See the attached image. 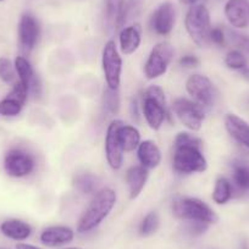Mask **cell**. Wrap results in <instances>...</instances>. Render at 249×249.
Returning <instances> with one entry per match:
<instances>
[{"label": "cell", "instance_id": "6da1fadb", "mask_svg": "<svg viewBox=\"0 0 249 249\" xmlns=\"http://www.w3.org/2000/svg\"><path fill=\"white\" fill-rule=\"evenodd\" d=\"M172 169L179 175L202 174L208 169L203 141L199 137L187 131L177 133L174 141Z\"/></svg>", "mask_w": 249, "mask_h": 249}, {"label": "cell", "instance_id": "7a4b0ae2", "mask_svg": "<svg viewBox=\"0 0 249 249\" xmlns=\"http://www.w3.org/2000/svg\"><path fill=\"white\" fill-rule=\"evenodd\" d=\"M116 192L111 188H102L97 191L78 219L77 232L87 233L97 229L109 216L116 204Z\"/></svg>", "mask_w": 249, "mask_h": 249}, {"label": "cell", "instance_id": "3957f363", "mask_svg": "<svg viewBox=\"0 0 249 249\" xmlns=\"http://www.w3.org/2000/svg\"><path fill=\"white\" fill-rule=\"evenodd\" d=\"M141 111L152 130L158 131L161 128L165 120L169 116V112L165 92L160 86H149L144 90L141 102Z\"/></svg>", "mask_w": 249, "mask_h": 249}, {"label": "cell", "instance_id": "277c9868", "mask_svg": "<svg viewBox=\"0 0 249 249\" xmlns=\"http://www.w3.org/2000/svg\"><path fill=\"white\" fill-rule=\"evenodd\" d=\"M172 213L183 221L203 222L212 225L217 221V215L205 202L192 197H178L172 202Z\"/></svg>", "mask_w": 249, "mask_h": 249}, {"label": "cell", "instance_id": "5b68a950", "mask_svg": "<svg viewBox=\"0 0 249 249\" xmlns=\"http://www.w3.org/2000/svg\"><path fill=\"white\" fill-rule=\"evenodd\" d=\"M184 27L196 45L203 48L209 44L212 20L209 10L204 4L191 5L184 18Z\"/></svg>", "mask_w": 249, "mask_h": 249}, {"label": "cell", "instance_id": "8992f818", "mask_svg": "<svg viewBox=\"0 0 249 249\" xmlns=\"http://www.w3.org/2000/svg\"><path fill=\"white\" fill-rule=\"evenodd\" d=\"M175 56V49L171 43L159 42L150 50L144 64V76L148 80H157L166 73Z\"/></svg>", "mask_w": 249, "mask_h": 249}, {"label": "cell", "instance_id": "52a82bcc", "mask_svg": "<svg viewBox=\"0 0 249 249\" xmlns=\"http://www.w3.org/2000/svg\"><path fill=\"white\" fill-rule=\"evenodd\" d=\"M172 111L187 130L197 132L202 128L205 120V107L193 99L177 98L172 103Z\"/></svg>", "mask_w": 249, "mask_h": 249}, {"label": "cell", "instance_id": "ba28073f", "mask_svg": "<svg viewBox=\"0 0 249 249\" xmlns=\"http://www.w3.org/2000/svg\"><path fill=\"white\" fill-rule=\"evenodd\" d=\"M186 90L191 98L205 109L213 107L219 99V92L208 76L193 73L186 81Z\"/></svg>", "mask_w": 249, "mask_h": 249}, {"label": "cell", "instance_id": "9c48e42d", "mask_svg": "<svg viewBox=\"0 0 249 249\" xmlns=\"http://www.w3.org/2000/svg\"><path fill=\"white\" fill-rule=\"evenodd\" d=\"M102 69L107 87L110 89H119L121 85L122 57L116 43L112 39L107 40L103 47Z\"/></svg>", "mask_w": 249, "mask_h": 249}, {"label": "cell", "instance_id": "30bf717a", "mask_svg": "<svg viewBox=\"0 0 249 249\" xmlns=\"http://www.w3.org/2000/svg\"><path fill=\"white\" fill-rule=\"evenodd\" d=\"M36 169V159L31 153L13 148L9 150L4 158V170L10 177L22 178L32 174Z\"/></svg>", "mask_w": 249, "mask_h": 249}, {"label": "cell", "instance_id": "8fae6325", "mask_svg": "<svg viewBox=\"0 0 249 249\" xmlns=\"http://www.w3.org/2000/svg\"><path fill=\"white\" fill-rule=\"evenodd\" d=\"M124 124L121 120H112L107 128L105 135V157L112 170H120L124 165V149L119 140V128Z\"/></svg>", "mask_w": 249, "mask_h": 249}, {"label": "cell", "instance_id": "7c38bea8", "mask_svg": "<svg viewBox=\"0 0 249 249\" xmlns=\"http://www.w3.org/2000/svg\"><path fill=\"white\" fill-rule=\"evenodd\" d=\"M18 33L21 50L26 54H30L37 47L40 38V25L37 18L30 13L23 14L18 22Z\"/></svg>", "mask_w": 249, "mask_h": 249}, {"label": "cell", "instance_id": "4fadbf2b", "mask_svg": "<svg viewBox=\"0 0 249 249\" xmlns=\"http://www.w3.org/2000/svg\"><path fill=\"white\" fill-rule=\"evenodd\" d=\"M176 22V9L170 1L160 4L150 16L149 25L153 32L158 36H169Z\"/></svg>", "mask_w": 249, "mask_h": 249}, {"label": "cell", "instance_id": "5bb4252c", "mask_svg": "<svg viewBox=\"0 0 249 249\" xmlns=\"http://www.w3.org/2000/svg\"><path fill=\"white\" fill-rule=\"evenodd\" d=\"M15 70L16 75L18 76V81L22 83L27 89L28 95L37 99L42 95V83L39 77L36 73L35 69L31 65V62L25 56H18L15 59Z\"/></svg>", "mask_w": 249, "mask_h": 249}, {"label": "cell", "instance_id": "9a60e30c", "mask_svg": "<svg viewBox=\"0 0 249 249\" xmlns=\"http://www.w3.org/2000/svg\"><path fill=\"white\" fill-rule=\"evenodd\" d=\"M224 14L227 22L236 30L249 27V0H227Z\"/></svg>", "mask_w": 249, "mask_h": 249}, {"label": "cell", "instance_id": "2e32d148", "mask_svg": "<svg viewBox=\"0 0 249 249\" xmlns=\"http://www.w3.org/2000/svg\"><path fill=\"white\" fill-rule=\"evenodd\" d=\"M225 128L230 137L239 145L249 149V124L236 114H226L224 119Z\"/></svg>", "mask_w": 249, "mask_h": 249}, {"label": "cell", "instance_id": "e0dca14e", "mask_svg": "<svg viewBox=\"0 0 249 249\" xmlns=\"http://www.w3.org/2000/svg\"><path fill=\"white\" fill-rule=\"evenodd\" d=\"M75 238V232L68 226H50L40 233L39 239L47 247H61L71 243Z\"/></svg>", "mask_w": 249, "mask_h": 249}, {"label": "cell", "instance_id": "ac0fdd59", "mask_svg": "<svg viewBox=\"0 0 249 249\" xmlns=\"http://www.w3.org/2000/svg\"><path fill=\"white\" fill-rule=\"evenodd\" d=\"M137 158L140 165H142L145 169H157L161 164V150L154 141H142L137 148Z\"/></svg>", "mask_w": 249, "mask_h": 249}, {"label": "cell", "instance_id": "d6986e66", "mask_svg": "<svg viewBox=\"0 0 249 249\" xmlns=\"http://www.w3.org/2000/svg\"><path fill=\"white\" fill-rule=\"evenodd\" d=\"M148 177H149L148 169L143 167L142 165L131 166L126 171L124 179H126V183H127L128 195H130L131 199H136L142 193L148 181Z\"/></svg>", "mask_w": 249, "mask_h": 249}, {"label": "cell", "instance_id": "ffe728a7", "mask_svg": "<svg viewBox=\"0 0 249 249\" xmlns=\"http://www.w3.org/2000/svg\"><path fill=\"white\" fill-rule=\"evenodd\" d=\"M142 43L141 28L137 25L126 26L119 35L120 52L124 55H132L140 49Z\"/></svg>", "mask_w": 249, "mask_h": 249}, {"label": "cell", "instance_id": "44dd1931", "mask_svg": "<svg viewBox=\"0 0 249 249\" xmlns=\"http://www.w3.org/2000/svg\"><path fill=\"white\" fill-rule=\"evenodd\" d=\"M0 232L8 238L14 241H26L32 234V227L30 224L18 219L5 220L0 225Z\"/></svg>", "mask_w": 249, "mask_h": 249}, {"label": "cell", "instance_id": "7402d4cb", "mask_svg": "<svg viewBox=\"0 0 249 249\" xmlns=\"http://www.w3.org/2000/svg\"><path fill=\"white\" fill-rule=\"evenodd\" d=\"M126 0H104L105 22L109 30H117L124 26Z\"/></svg>", "mask_w": 249, "mask_h": 249}, {"label": "cell", "instance_id": "603a6c76", "mask_svg": "<svg viewBox=\"0 0 249 249\" xmlns=\"http://www.w3.org/2000/svg\"><path fill=\"white\" fill-rule=\"evenodd\" d=\"M119 140L124 153L137 150L141 141V133L132 124H122L119 128Z\"/></svg>", "mask_w": 249, "mask_h": 249}, {"label": "cell", "instance_id": "cb8c5ba5", "mask_svg": "<svg viewBox=\"0 0 249 249\" xmlns=\"http://www.w3.org/2000/svg\"><path fill=\"white\" fill-rule=\"evenodd\" d=\"M232 186L239 192H249V162L242 160L232 162Z\"/></svg>", "mask_w": 249, "mask_h": 249}, {"label": "cell", "instance_id": "d4e9b609", "mask_svg": "<svg viewBox=\"0 0 249 249\" xmlns=\"http://www.w3.org/2000/svg\"><path fill=\"white\" fill-rule=\"evenodd\" d=\"M233 196V186L231 181L226 177H219L215 181L214 190H213L212 198L215 204L225 205L231 200Z\"/></svg>", "mask_w": 249, "mask_h": 249}, {"label": "cell", "instance_id": "484cf974", "mask_svg": "<svg viewBox=\"0 0 249 249\" xmlns=\"http://www.w3.org/2000/svg\"><path fill=\"white\" fill-rule=\"evenodd\" d=\"M75 188L82 195H94L99 186V178L95 175L89 174V172H83V174L77 175L75 177Z\"/></svg>", "mask_w": 249, "mask_h": 249}, {"label": "cell", "instance_id": "4316f807", "mask_svg": "<svg viewBox=\"0 0 249 249\" xmlns=\"http://www.w3.org/2000/svg\"><path fill=\"white\" fill-rule=\"evenodd\" d=\"M102 104L105 111L110 115H117L121 107V98H120L119 89H110L104 88L102 97Z\"/></svg>", "mask_w": 249, "mask_h": 249}, {"label": "cell", "instance_id": "83f0119b", "mask_svg": "<svg viewBox=\"0 0 249 249\" xmlns=\"http://www.w3.org/2000/svg\"><path fill=\"white\" fill-rule=\"evenodd\" d=\"M25 104L11 95H6L4 99L0 100V115L4 117H14L20 115Z\"/></svg>", "mask_w": 249, "mask_h": 249}, {"label": "cell", "instance_id": "f1b7e54d", "mask_svg": "<svg viewBox=\"0 0 249 249\" xmlns=\"http://www.w3.org/2000/svg\"><path fill=\"white\" fill-rule=\"evenodd\" d=\"M225 65L230 70L242 71L244 68L248 66V61H247V57L243 52L238 49H232L225 56Z\"/></svg>", "mask_w": 249, "mask_h": 249}, {"label": "cell", "instance_id": "f546056e", "mask_svg": "<svg viewBox=\"0 0 249 249\" xmlns=\"http://www.w3.org/2000/svg\"><path fill=\"white\" fill-rule=\"evenodd\" d=\"M160 226V217L158 215V213L150 212L143 217V220L141 221L140 225V233L141 236H152L155 232L158 231Z\"/></svg>", "mask_w": 249, "mask_h": 249}, {"label": "cell", "instance_id": "4dcf8cb0", "mask_svg": "<svg viewBox=\"0 0 249 249\" xmlns=\"http://www.w3.org/2000/svg\"><path fill=\"white\" fill-rule=\"evenodd\" d=\"M0 80L6 85H11L16 80L15 65L8 57H0Z\"/></svg>", "mask_w": 249, "mask_h": 249}, {"label": "cell", "instance_id": "1f68e13d", "mask_svg": "<svg viewBox=\"0 0 249 249\" xmlns=\"http://www.w3.org/2000/svg\"><path fill=\"white\" fill-rule=\"evenodd\" d=\"M227 38L237 47V49L241 52L249 54V36L242 35V33L236 32V31H227Z\"/></svg>", "mask_w": 249, "mask_h": 249}, {"label": "cell", "instance_id": "d6a6232c", "mask_svg": "<svg viewBox=\"0 0 249 249\" xmlns=\"http://www.w3.org/2000/svg\"><path fill=\"white\" fill-rule=\"evenodd\" d=\"M227 36L224 28L221 27H212L209 33V44H214L216 47L224 48L226 45Z\"/></svg>", "mask_w": 249, "mask_h": 249}, {"label": "cell", "instance_id": "836d02e7", "mask_svg": "<svg viewBox=\"0 0 249 249\" xmlns=\"http://www.w3.org/2000/svg\"><path fill=\"white\" fill-rule=\"evenodd\" d=\"M141 6H142V0H128V1H126L124 13V23L127 22L130 18L137 16L141 11Z\"/></svg>", "mask_w": 249, "mask_h": 249}, {"label": "cell", "instance_id": "e575fe53", "mask_svg": "<svg viewBox=\"0 0 249 249\" xmlns=\"http://www.w3.org/2000/svg\"><path fill=\"white\" fill-rule=\"evenodd\" d=\"M178 64H179V66L183 69H195V68H198V66H199L200 60H199V57L196 56V55L187 54V55H183V56L179 57Z\"/></svg>", "mask_w": 249, "mask_h": 249}, {"label": "cell", "instance_id": "d590c367", "mask_svg": "<svg viewBox=\"0 0 249 249\" xmlns=\"http://www.w3.org/2000/svg\"><path fill=\"white\" fill-rule=\"evenodd\" d=\"M186 229L187 232L191 234V236H200V234L204 233L208 230L209 225L203 224V222H193V221H186Z\"/></svg>", "mask_w": 249, "mask_h": 249}, {"label": "cell", "instance_id": "8d00e7d4", "mask_svg": "<svg viewBox=\"0 0 249 249\" xmlns=\"http://www.w3.org/2000/svg\"><path fill=\"white\" fill-rule=\"evenodd\" d=\"M131 115H132L133 119L136 120H140V109H141V105L138 104V100L137 99H133L131 102Z\"/></svg>", "mask_w": 249, "mask_h": 249}, {"label": "cell", "instance_id": "74e56055", "mask_svg": "<svg viewBox=\"0 0 249 249\" xmlns=\"http://www.w3.org/2000/svg\"><path fill=\"white\" fill-rule=\"evenodd\" d=\"M16 249H43V248H39V247L32 246V244L18 243V246H16ZM65 249H82V248H77V247H75V248H65Z\"/></svg>", "mask_w": 249, "mask_h": 249}, {"label": "cell", "instance_id": "f35d334b", "mask_svg": "<svg viewBox=\"0 0 249 249\" xmlns=\"http://www.w3.org/2000/svg\"><path fill=\"white\" fill-rule=\"evenodd\" d=\"M241 75H242V77L244 78V80L248 81V82H249V66H247V68H244L243 70L241 71Z\"/></svg>", "mask_w": 249, "mask_h": 249}, {"label": "cell", "instance_id": "ab89813d", "mask_svg": "<svg viewBox=\"0 0 249 249\" xmlns=\"http://www.w3.org/2000/svg\"><path fill=\"white\" fill-rule=\"evenodd\" d=\"M179 3L184 4V5H195L197 0H179Z\"/></svg>", "mask_w": 249, "mask_h": 249}, {"label": "cell", "instance_id": "60d3db41", "mask_svg": "<svg viewBox=\"0 0 249 249\" xmlns=\"http://www.w3.org/2000/svg\"><path fill=\"white\" fill-rule=\"evenodd\" d=\"M242 249H249V246L247 243H244L243 244V248H242Z\"/></svg>", "mask_w": 249, "mask_h": 249}, {"label": "cell", "instance_id": "b9f144b4", "mask_svg": "<svg viewBox=\"0 0 249 249\" xmlns=\"http://www.w3.org/2000/svg\"><path fill=\"white\" fill-rule=\"evenodd\" d=\"M0 249H6V248H0Z\"/></svg>", "mask_w": 249, "mask_h": 249}, {"label": "cell", "instance_id": "7bdbcfd3", "mask_svg": "<svg viewBox=\"0 0 249 249\" xmlns=\"http://www.w3.org/2000/svg\"><path fill=\"white\" fill-rule=\"evenodd\" d=\"M0 1H3V0H0Z\"/></svg>", "mask_w": 249, "mask_h": 249}, {"label": "cell", "instance_id": "ee69618b", "mask_svg": "<svg viewBox=\"0 0 249 249\" xmlns=\"http://www.w3.org/2000/svg\"><path fill=\"white\" fill-rule=\"evenodd\" d=\"M248 103H249V99H248Z\"/></svg>", "mask_w": 249, "mask_h": 249}]
</instances>
